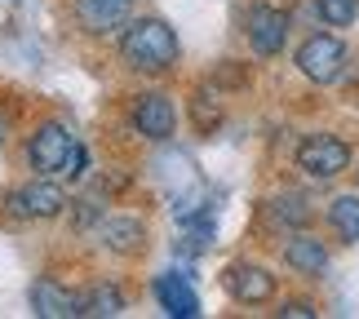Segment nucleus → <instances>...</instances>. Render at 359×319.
Masks as SVG:
<instances>
[{
    "label": "nucleus",
    "mask_w": 359,
    "mask_h": 319,
    "mask_svg": "<svg viewBox=\"0 0 359 319\" xmlns=\"http://www.w3.org/2000/svg\"><path fill=\"white\" fill-rule=\"evenodd\" d=\"M177 45L173 27L164 18H137V22H124V36H120V58L142 76H160L177 62Z\"/></svg>",
    "instance_id": "obj_1"
},
{
    "label": "nucleus",
    "mask_w": 359,
    "mask_h": 319,
    "mask_svg": "<svg viewBox=\"0 0 359 319\" xmlns=\"http://www.w3.org/2000/svg\"><path fill=\"white\" fill-rule=\"evenodd\" d=\"M297 169L315 177V182H328V177H341L351 169V142L337 133H311L306 142L297 147Z\"/></svg>",
    "instance_id": "obj_2"
},
{
    "label": "nucleus",
    "mask_w": 359,
    "mask_h": 319,
    "mask_svg": "<svg viewBox=\"0 0 359 319\" xmlns=\"http://www.w3.org/2000/svg\"><path fill=\"white\" fill-rule=\"evenodd\" d=\"M346 45H341L337 36H328V32H320V36H306L297 45V72L306 76V80H315V85H333V80L346 72Z\"/></svg>",
    "instance_id": "obj_3"
},
{
    "label": "nucleus",
    "mask_w": 359,
    "mask_h": 319,
    "mask_svg": "<svg viewBox=\"0 0 359 319\" xmlns=\"http://www.w3.org/2000/svg\"><path fill=\"white\" fill-rule=\"evenodd\" d=\"M72 151H76L72 129H67V124H58V120H45V124L32 133V142H27V164H32L40 177H53V173L67 169Z\"/></svg>",
    "instance_id": "obj_4"
},
{
    "label": "nucleus",
    "mask_w": 359,
    "mask_h": 319,
    "mask_svg": "<svg viewBox=\"0 0 359 319\" xmlns=\"http://www.w3.org/2000/svg\"><path fill=\"white\" fill-rule=\"evenodd\" d=\"M9 213L18 222H45V217H58L67 209V196L58 182H49V177H40V182H27L18 191H9L5 196Z\"/></svg>",
    "instance_id": "obj_5"
},
{
    "label": "nucleus",
    "mask_w": 359,
    "mask_h": 319,
    "mask_svg": "<svg viewBox=\"0 0 359 319\" xmlns=\"http://www.w3.org/2000/svg\"><path fill=\"white\" fill-rule=\"evenodd\" d=\"M244 36H248L257 58H275L288 40V13L275 9V5H253L244 18Z\"/></svg>",
    "instance_id": "obj_6"
},
{
    "label": "nucleus",
    "mask_w": 359,
    "mask_h": 319,
    "mask_svg": "<svg viewBox=\"0 0 359 319\" xmlns=\"http://www.w3.org/2000/svg\"><path fill=\"white\" fill-rule=\"evenodd\" d=\"M222 284L240 306H266L275 297V275L266 266H257V262H236V266H226Z\"/></svg>",
    "instance_id": "obj_7"
},
{
    "label": "nucleus",
    "mask_w": 359,
    "mask_h": 319,
    "mask_svg": "<svg viewBox=\"0 0 359 319\" xmlns=\"http://www.w3.org/2000/svg\"><path fill=\"white\" fill-rule=\"evenodd\" d=\"M72 13L85 36H116L133 18V0H76Z\"/></svg>",
    "instance_id": "obj_8"
},
{
    "label": "nucleus",
    "mask_w": 359,
    "mask_h": 319,
    "mask_svg": "<svg viewBox=\"0 0 359 319\" xmlns=\"http://www.w3.org/2000/svg\"><path fill=\"white\" fill-rule=\"evenodd\" d=\"M133 129L147 142H169L177 133V107H173L169 93H142L133 107Z\"/></svg>",
    "instance_id": "obj_9"
},
{
    "label": "nucleus",
    "mask_w": 359,
    "mask_h": 319,
    "mask_svg": "<svg viewBox=\"0 0 359 319\" xmlns=\"http://www.w3.org/2000/svg\"><path fill=\"white\" fill-rule=\"evenodd\" d=\"M156 301H160V311L173 315V319H196L200 315V293L182 271H164L160 275L156 280Z\"/></svg>",
    "instance_id": "obj_10"
},
{
    "label": "nucleus",
    "mask_w": 359,
    "mask_h": 319,
    "mask_svg": "<svg viewBox=\"0 0 359 319\" xmlns=\"http://www.w3.org/2000/svg\"><path fill=\"white\" fill-rule=\"evenodd\" d=\"M32 311L40 319H80L85 306H80V293L53 284V280H36L32 284Z\"/></svg>",
    "instance_id": "obj_11"
},
{
    "label": "nucleus",
    "mask_w": 359,
    "mask_h": 319,
    "mask_svg": "<svg viewBox=\"0 0 359 319\" xmlns=\"http://www.w3.org/2000/svg\"><path fill=\"white\" fill-rule=\"evenodd\" d=\"M98 240L111 248V253L129 257V253H137V248L147 244V226H142V217H133V213H116V217L98 222Z\"/></svg>",
    "instance_id": "obj_12"
},
{
    "label": "nucleus",
    "mask_w": 359,
    "mask_h": 319,
    "mask_svg": "<svg viewBox=\"0 0 359 319\" xmlns=\"http://www.w3.org/2000/svg\"><path fill=\"white\" fill-rule=\"evenodd\" d=\"M284 262H288V271H297V275H324L328 271V248H324V240L297 231L293 240L284 244Z\"/></svg>",
    "instance_id": "obj_13"
},
{
    "label": "nucleus",
    "mask_w": 359,
    "mask_h": 319,
    "mask_svg": "<svg viewBox=\"0 0 359 319\" xmlns=\"http://www.w3.org/2000/svg\"><path fill=\"white\" fill-rule=\"evenodd\" d=\"M328 226L341 244H359V196H337L328 204Z\"/></svg>",
    "instance_id": "obj_14"
},
{
    "label": "nucleus",
    "mask_w": 359,
    "mask_h": 319,
    "mask_svg": "<svg viewBox=\"0 0 359 319\" xmlns=\"http://www.w3.org/2000/svg\"><path fill=\"white\" fill-rule=\"evenodd\" d=\"M271 222L275 226H293V231H302L311 222V200L306 196H297V191H288V196H275L271 200Z\"/></svg>",
    "instance_id": "obj_15"
},
{
    "label": "nucleus",
    "mask_w": 359,
    "mask_h": 319,
    "mask_svg": "<svg viewBox=\"0 0 359 319\" xmlns=\"http://www.w3.org/2000/svg\"><path fill=\"white\" fill-rule=\"evenodd\" d=\"M80 306H85V315H98V319H111L124 311V293L116 284H93L89 293H80Z\"/></svg>",
    "instance_id": "obj_16"
},
{
    "label": "nucleus",
    "mask_w": 359,
    "mask_h": 319,
    "mask_svg": "<svg viewBox=\"0 0 359 319\" xmlns=\"http://www.w3.org/2000/svg\"><path fill=\"white\" fill-rule=\"evenodd\" d=\"M315 13L324 27H351L359 18V0H315Z\"/></svg>",
    "instance_id": "obj_17"
},
{
    "label": "nucleus",
    "mask_w": 359,
    "mask_h": 319,
    "mask_svg": "<svg viewBox=\"0 0 359 319\" xmlns=\"http://www.w3.org/2000/svg\"><path fill=\"white\" fill-rule=\"evenodd\" d=\"M85 169H89V151L76 142V151H72V160H67V169H62V173L72 177V182H80V177H85Z\"/></svg>",
    "instance_id": "obj_18"
},
{
    "label": "nucleus",
    "mask_w": 359,
    "mask_h": 319,
    "mask_svg": "<svg viewBox=\"0 0 359 319\" xmlns=\"http://www.w3.org/2000/svg\"><path fill=\"white\" fill-rule=\"evenodd\" d=\"M280 315H284V319H315L320 311H315L311 301H284V306H280Z\"/></svg>",
    "instance_id": "obj_19"
},
{
    "label": "nucleus",
    "mask_w": 359,
    "mask_h": 319,
    "mask_svg": "<svg viewBox=\"0 0 359 319\" xmlns=\"http://www.w3.org/2000/svg\"><path fill=\"white\" fill-rule=\"evenodd\" d=\"M196 120L204 124V129H213V124H217V120H222V111H217L213 102H209V107H204V98H200V102H196Z\"/></svg>",
    "instance_id": "obj_20"
},
{
    "label": "nucleus",
    "mask_w": 359,
    "mask_h": 319,
    "mask_svg": "<svg viewBox=\"0 0 359 319\" xmlns=\"http://www.w3.org/2000/svg\"><path fill=\"white\" fill-rule=\"evenodd\" d=\"M5 137H9V116L0 111V147H5Z\"/></svg>",
    "instance_id": "obj_21"
}]
</instances>
